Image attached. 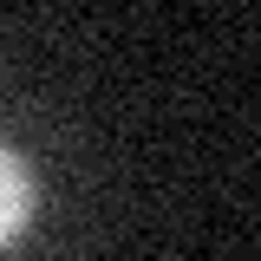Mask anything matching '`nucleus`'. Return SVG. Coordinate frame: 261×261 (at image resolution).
Segmentation results:
<instances>
[{
    "mask_svg": "<svg viewBox=\"0 0 261 261\" xmlns=\"http://www.w3.org/2000/svg\"><path fill=\"white\" fill-rule=\"evenodd\" d=\"M33 209H39V183H33L27 157L0 144V248H7L13 235H27Z\"/></svg>",
    "mask_w": 261,
    "mask_h": 261,
    "instance_id": "obj_1",
    "label": "nucleus"
}]
</instances>
